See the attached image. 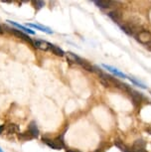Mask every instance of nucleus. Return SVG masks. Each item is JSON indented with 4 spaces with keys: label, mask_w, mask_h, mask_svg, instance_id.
Instances as JSON below:
<instances>
[{
    "label": "nucleus",
    "mask_w": 151,
    "mask_h": 152,
    "mask_svg": "<svg viewBox=\"0 0 151 152\" xmlns=\"http://www.w3.org/2000/svg\"><path fill=\"white\" fill-rule=\"evenodd\" d=\"M120 28L122 29V31H124L126 34L132 35V36H135L137 33L142 31L140 22H139L138 20H133V19L123 23V24H120Z\"/></svg>",
    "instance_id": "obj_1"
},
{
    "label": "nucleus",
    "mask_w": 151,
    "mask_h": 152,
    "mask_svg": "<svg viewBox=\"0 0 151 152\" xmlns=\"http://www.w3.org/2000/svg\"><path fill=\"white\" fill-rule=\"evenodd\" d=\"M43 142L46 143V144L51 147L52 149H55V150H60V149H63L65 147V143L64 140H63V137H58L56 139H48V138H43Z\"/></svg>",
    "instance_id": "obj_2"
},
{
    "label": "nucleus",
    "mask_w": 151,
    "mask_h": 152,
    "mask_svg": "<svg viewBox=\"0 0 151 152\" xmlns=\"http://www.w3.org/2000/svg\"><path fill=\"white\" fill-rule=\"evenodd\" d=\"M135 39L141 44L148 45L151 43V32L148 30H142L134 36Z\"/></svg>",
    "instance_id": "obj_3"
},
{
    "label": "nucleus",
    "mask_w": 151,
    "mask_h": 152,
    "mask_svg": "<svg viewBox=\"0 0 151 152\" xmlns=\"http://www.w3.org/2000/svg\"><path fill=\"white\" fill-rule=\"evenodd\" d=\"M127 93H129V96H131L133 104H134L135 107H139L142 102V100L144 99L143 94L141 93H138V91H136L134 90H132V88H130L127 90Z\"/></svg>",
    "instance_id": "obj_4"
},
{
    "label": "nucleus",
    "mask_w": 151,
    "mask_h": 152,
    "mask_svg": "<svg viewBox=\"0 0 151 152\" xmlns=\"http://www.w3.org/2000/svg\"><path fill=\"white\" fill-rule=\"evenodd\" d=\"M33 45L34 47L39 49V50H42V51H48L51 49V45L50 43H48L47 41H43V40H35L33 42Z\"/></svg>",
    "instance_id": "obj_5"
},
{
    "label": "nucleus",
    "mask_w": 151,
    "mask_h": 152,
    "mask_svg": "<svg viewBox=\"0 0 151 152\" xmlns=\"http://www.w3.org/2000/svg\"><path fill=\"white\" fill-rule=\"evenodd\" d=\"M95 4L99 8H109L112 7L113 5H116L117 2L116 1H110V0H96V1H93Z\"/></svg>",
    "instance_id": "obj_6"
},
{
    "label": "nucleus",
    "mask_w": 151,
    "mask_h": 152,
    "mask_svg": "<svg viewBox=\"0 0 151 152\" xmlns=\"http://www.w3.org/2000/svg\"><path fill=\"white\" fill-rule=\"evenodd\" d=\"M109 17L112 20H113L115 23H120L121 22V18H122V14L121 12L119 11L118 9H115V10H112V11H109Z\"/></svg>",
    "instance_id": "obj_7"
},
{
    "label": "nucleus",
    "mask_w": 151,
    "mask_h": 152,
    "mask_svg": "<svg viewBox=\"0 0 151 152\" xmlns=\"http://www.w3.org/2000/svg\"><path fill=\"white\" fill-rule=\"evenodd\" d=\"M102 67H104L105 70H107V71H109L110 73H112L113 75H115V76H117V77H120V78H123V79H126L127 77L125 76V75L123 73H121V72H119L117 69H115V68H113L112 67V66H109V65H105L104 64L102 65Z\"/></svg>",
    "instance_id": "obj_8"
},
{
    "label": "nucleus",
    "mask_w": 151,
    "mask_h": 152,
    "mask_svg": "<svg viewBox=\"0 0 151 152\" xmlns=\"http://www.w3.org/2000/svg\"><path fill=\"white\" fill-rule=\"evenodd\" d=\"M11 33H13L15 36L19 37V38H21V39H23V40H25V41H27V42H29V43H33V41L31 40L30 37L28 36V35H26L25 33L21 32V31L16 30V29H11Z\"/></svg>",
    "instance_id": "obj_9"
},
{
    "label": "nucleus",
    "mask_w": 151,
    "mask_h": 152,
    "mask_svg": "<svg viewBox=\"0 0 151 152\" xmlns=\"http://www.w3.org/2000/svg\"><path fill=\"white\" fill-rule=\"evenodd\" d=\"M28 131L30 132L31 135L34 137H38L39 135V129L37 127V124L35 121H31L30 124H29V127H28Z\"/></svg>",
    "instance_id": "obj_10"
},
{
    "label": "nucleus",
    "mask_w": 151,
    "mask_h": 152,
    "mask_svg": "<svg viewBox=\"0 0 151 152\" xmlns=\"http://www.w3.org/2000/svg\"><path fill=\"white\" fill-rule=\"evenodd\" d=\"M145 146H146V142L143 139H136L134 143H133L132 148L134 151H137V150H141V149H144Z\"/></svg>",
    "instance_id": "obj_11"
},
{
    "label": "nucleus",
    "mask_w": 151,
    "mask_h": 152,
    "mask_svg": "<svg viewBox=\"0 0 151 152\" xmlns=\"http://www.w3.org/2000/svg\"><path fill=\"white\" fill-rule=\"evenodd\" d=\"M67 59L69 60L70 62L76 63V64H78V65L81 64L82 61V58H80V57H79V56H77L76 54L71 53V52H68V53H67Z\"/></svg>",
    "instance_id": "obj_12"
},
{
    "label": "nucleus",
    "mask_w": 151,
    "mask_h": 152,
    "mask_svg": "<svg viewBox=\"0 0 151 152\" xmlns=\"http://www.w3.org/2000/svg\"><path fill=\"white\" fill-rule=\"evenodd\" d=\"M28 26L29 27H32V28H35V29H38L40 31H42V32H45L47 34H53V31L49 29V28L45 27V26H42V25H39V24H32V23H29L28 24Z\"/></svg>",
    "instance_id": "obj_13"
},
{
    "label": "nucleus",
    "mask_w": 151,
    "mask_h": 152,
    "mask_svg": "<svg viewBox=\"0 0 151 152\" xmlns=\"http://www.w3.org/2000/svg\"><path fill=\"white\" fill-rule=\"evenodd\" d=\"M7 22H9L11 25H13V26L17 27L18 29H21L25 33H29V34H32V35L35 34V32H34L33 30H31V29H29V28H27V27H25V26H22V25H20V24H18V23H16V22H14V21H9V20H8Z\"/></svg>",
    "instance_id": "obj_14"
},
{
    "label": "nucleus",
    "mask_w": 151,
    "mask_h": 152,
    "mask_svg": "<svg viewBox=\"0 0 151 152\" xmlns=\"http://www.w3.org/2000/svg\"><path fill=\"white\" fill-rule=\"evenodd\" d=\"M19 126L15 124V123H10L6 126V132L9 134H13V133H18L19 132Z\"/></svg>",
    "instance_id": "obj_15"
},
{
    "label": "nucleus",
    "mask_w": 151,
    "mask_h": 152,
    "mask_svg": "<svg viewBox=\"0 0 151 152\" xmlns=\"http://www.w3.org/2000/svg\"><path fill=\"white\" fill-rule=\"evenodd\" d=\"M50 50L52 51V52L55 54V55L59 56V57H63V56L65 55L64 51H63L61 48L57 47V46H55V45H51V49H50Z\"/></svg>",
    "instance_id": "obj_16"
},
{
    "label": "nucleus",
    "mask_w": 151,
    "mask_h": 152,
    "mask_svg": "<svg viewBox=\"0 0 151 152\" xmlns=\"http://www.w3.org/2000/svg\"><path fill=\"white\" fill-rule=\"evenodd\" d=\"M18 138L20 140H23V141H26V140H30L33 138V136L31 135L29 131H25V132H22V133H18Z\"/></svg>",
    "instance_id": "obj_17"
},
{
    "label": "nucleus",
    "mask_w": 151,
    "mask_h": 152,
    "mask_svg": "<svg viewBox=\"0 0 151 152\" xmlns=\"http://www.w3.org/2000/svg\"><path fill=\"white\" fill-rule=\"evenodd\" d=\"M80 66H82V67L84 68L85 70H87V71H89V72H95V67H93V66L90 65L89 62L85 61V60H82V63L80 64Z\"/></svg>",
    "instance_id": "obj_18"
},
{
    "label": "nucleus",
    "mask_w": 151,
    "mask_h": 152,
    "mask_svg": "<svg viewBox=\"0 0 151 152\" xmlns=\"http://www.w3.org/2000/svg\"><path fill=\"white\" fill-rule=\"evenodd\" d=\"M115 144L116 147L120 149V150H121L122 152H123L124 148H125V146H126V145H125L124 143H123V141H121V140L119 139V138H116V139L115 140Z\"/></svg>",
    "instance_id": "obj_19"
},
{
    "label": "nucleus",
    "mask_w": 151,
    "mask_h": 152,
    "mask_svg": "<svg viewBox=\"0 0 151 152\" xmlns=\"http://www.w3.org/2000/svg\"><path fill=\"white\" fill-rule=\"evenodd\" d=\"M33 4L35 5V7L37 8V9H41V8H43L45 6V2L44 1H33Z\"/></svg>",
    "instance_id": "obj_20"
},
{
    "label": "nucleus",
    "mask_w": 151,
    "mask_h": 152,
    "mask_svg": "<svg viewBox=\"0 0 151 152\" xmlns=\"http://www.w3.org/2000/svg\"><path fill=\"white\" fill-rule=\"evenodd\" d=\"M128 79H129V81L131 82V83H133V84H134V85L137 86V87H140V88H146V87H145V86H144L143 84H141L140 82L136 81L135 79H133V78H128Z\"/></svg>",
    "instance_id": "obj_21"
},
{
    "label": "nucleus",
    "mask_w": 151,
    "mask_h": 152,
    "mask_svg": "<svg viewBox=\"0 0 151 152\" xmlns=\"http://www.w3.org/2000/svg\"><path fill=\"white\" fill-rule=\"evenodd\" d=\"M99 82H101V84L104 85V87H107V88H109L110 86H112V84H110V83L107 81V80H105V79H101V78H99Z\"/></svg>",
    "instance_id": "obj_22"
},
{
    "label": "nucleus",
    "mask_w": 151,
    "mask_h": 152,
    "mask_svg": "<svg viewBox=\"0 0 151 152\" xmlns=\"http://www.w3.org/2000/svg\"><path fill=\"white\" fill-rule=\"evenodd\" d=\"M123 152H135V151L133 150V148H130V147H128V146H125Z\"/></svg>",
    "instance_id": "obj_23"
},
{
    "label": "nucleus",
    "mask_w": 151,
    "mask_h": 152,
    "mask_svg": "<svg viewBox=\"0 0 151 152\" xmlns=\"http://www.w3.org/2000/svg\"><path fill=\"white\" fill-rule=\"evenodd\" d=\"M3 130H4V125H0V134L3 132Z\"/></svg>",
    "instance_id": "obj_24"
},
{
    "label": "nucleus",
    "mask_w": 151,
    "mask_h": 152,
    "mask_svg": "<svg viewBox=\"0 0 151 152\" xmlns=\"http://www.w3.org/2000/svg\"><path fill=\"white\" fill-rule=\"evenodd\" d=\"M146 48H147L149 51H151V43H150V44H148V45L146 46Z\"/></svg>",
    "instance_id": "obj_25"
},
{
    "label": "nucleus",
    "mask_w": 151,
    "mask_h": 152,
    "mask_svg": "<svg viewBox=\"0 0 151 152\" xmlns=\"http://www.w3.org/2000/svg\"><path fill=\"white\" fill-rule=\"evenodd\" d=\"M66 152H81V151H78V150H68V149H67Z\"/></svg>",
    "instance_id": "obj_26"
},
{
    "label": "nucleus",
    "mask_w": 151,
    "mask_h": 152,
    "mask_svg": "<svg viewBox=\"0 0 151 152\" xmlns=\"http://www.w3.org/2000/svg\"><path fill=\"white\" fill-rule=\"evenodd\" d=\"M135 152H147L145 149H141V150H137V151H135Z\"/></svg>",
    "instance_id": "obj_27"
},
{
    "label": "nucleus",
    "mask_w": 151,
    "mask_h": 152,
    "mask_svg": "<svg viewBox=\"0 0 151 152\" xmlns=\"http://www.w3.org/2000/svg\"><path fill=\"white\" fill-rule=\"evenodd\" d=\"M0 33H2V29H1V27H0Z\"/></svg>",
    "instance_id": "obj_28"
},
{
    "label": "nucleus",
    "mask_w": 151,
    "mask_h": 152,
    "mask_svg": "<svg viewBox=\"0 0 151 152\" xmlns=\"http://www.w3.org/2000/svg\"><path fill=\"white\" fill-rule=\"evenodd\" d=\"M0 152H3V151H2V149H1V148H0Z\"/></svg>",
    "instance_id": "obj_29"
}]
</instances>
